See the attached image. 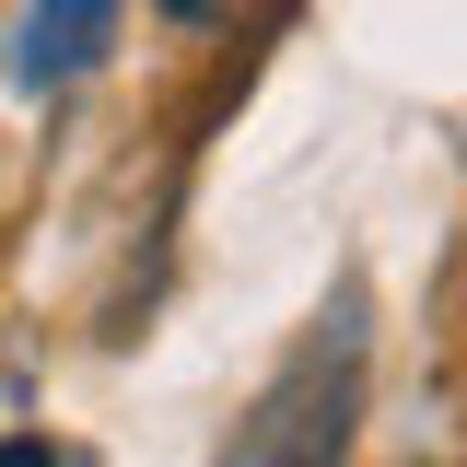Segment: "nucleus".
<instances>
[{
  "instance_id": "f257e3e1",
  "label": "nucleus",
  "mask_w": 467,
  "mask_h": 467,
  "mask_svg": "<svg viewBox=\"0 0 467 467\" xmlns=\"http://www.w3.org/2000/svg\"><path fill=\"white\" fill-rule=\"evenodd\" d=\"M0 467H47V444H0Z\"/></svg>"
}]
</instances>
